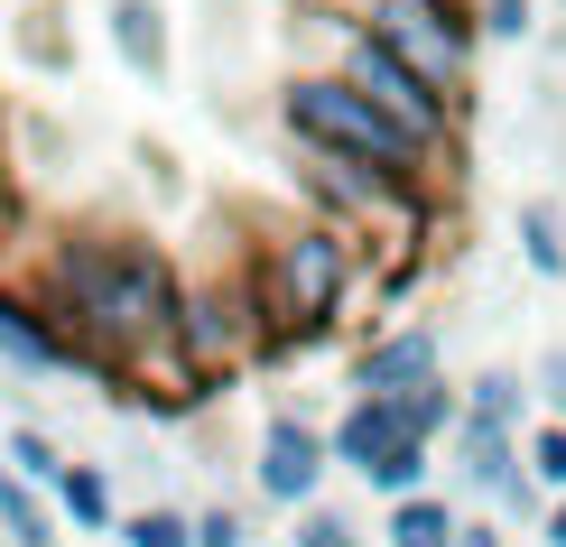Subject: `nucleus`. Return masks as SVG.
<instances>
[{"label": "nucleus", "instance_id": "obj_1", "mask_svg": "<svg viewBox=\"0 0 566 547\" xmlns=\"http://www.w3.org/2000/svg\"><path fill=\"white\" fill-rule=\"evenodd\" d=\"M177 297L168 251L130 232H75L46 270V325L103 362H149L158 344L177 353Z\"/></svg>", "mask_w": 566, "mask_h": 547}, {"label": "nucleus", "instance_id": "obj_2", "mask_svg": "<svg viewBox=\"0 0 566 547\" xmlns=\"http://www.w3.org/2000/svg\"><path fill=\"white\" fill-rule=\"evenodd\" d=\"M289 130L306 139V149L353 158V168H371V177H390V186L428 177V139H409L371 93H353L344 75H297L289 84Z\"/></svg>", "mask_w": 566, "mask_h": 547}, {"label": "nucleus", "instance_id": "obj_3", "mask_svg": "<svg viewBox=\"0 0 566 547\" xmlns=\"http://www.w3.org/2000/svg\"><path fill=\"white\" fill-rule=\"evenodd\" d=\"M344 270L353 260H344V242L325 223H289L261 251V278H251V288H261V316L279 335H325V316L344 306Z\"/></svg>", "mask_w": 566, "mask_h": 547}, {"label": "nucleus", "instance_id": "obj_4", "mask_svg": "<svg viewBox=\"0 0 566 547\" xmlns=\"http://www.w3.org/2000/svg\"><path fill=\"white\" fill-rule=\"evenodd\" d=\"M325 19H335V46H344V84H353V93H371V103H381L409 139H428V149H437V139L455 130V93H437L409 56H399V46L371 38L363 19H344V10H325Z\"/></svg>", "mask_w": 566, "mask_h": 547}, {"label": "nucleus", "instance_id": "obj_5", "mask_svg": "<svg viewBox=\"0 0 566 547\" xmlns=\"http://www.w3.org/2000/svg\"><path fill=\"white\" fill-rule=\"evenodd\" d=\"M261 288H214V278H205V288H186L177 297V362L186 371H223V362H242L251 344H261Z\"/></svg>", "mask_w": 566, "mask_h": 547}, {"label": "nucleus", "instance_id": "obj_6", "mask_svg": "<svg viewBox=\"0 0 566 547\" xmlns=\"http://www.w3.org/2000/svg\"><path fill=\"white\" fill-rule=\"evenodd\" d=\"M335 464H353L371 492H399V502H418V473H428V445L399 427L390 399H353L344 427H335Z\"/></svg>", "mask_w": 566, "mask_h": 547}, {"label": "nucleus", "instance_id": "obj_7", "mask_svg": "<svg viewBox=\"0 0 566 547\" xmlns=\"http://www.w3.org/2000/svg\"><path fill=\"white\" fill-rule=\"evenodd\" d=\"M363 29L381 38V46H399V56H409L437 93H446V84H464V19L446 10V0H371Z\"/></svg>", "mask_w": 566, "mask_h": 547}, {"label": "nucleus", "instance_id": "obj_8", "mask_svg": "<svg viewBox=\"0 0 566 547\" xmlns=\"http://www.w3.org/2000/svg\"><path fill=\"white\" fill-rule=\"evenodd\" d=\"M316 483H325V436L297 427V418H270V436H261V492H270V502H306Z\"/></svg>", "mask_w": 566, "mask_h": 547}, {"label": "nucleus", "instance_id": "obj_9", "mask_svg": "<svg viewBox=\"0 0 566 547\" xmlns=\"http://www.w3.org/2000/svg\"><path fill=\"white\" fill-rule=\"evenodd\" d=\"M428 380H437V335L428 325H409V335L363 353V399H409V390H428Z\"/></svg>", "mask_w": 566, "mask_h": 547}, {"label": "nucleus", "instance_id": "obj_10", "mask_svg": "<svg viewBox=\"0 0 566 547\" xmlns=\"http://www.w3.org/2000/svg\"><path fill=\"white\" fill-rule=\"evenodd\" d=\"M464 483H474V492H492L502 511H530V473L511 464V427H492V418H474V427H464Z\"/></svg>", "mask_w": 566, "mask_h": 547}, {"label": "nucleus", "instance_id": "obj_11", "mask_svg": "<svg viewBox=\"0 0 566 547\" xmlns=\"http://www.w3.org/2000/svg\"><path fill=\"white\" fill-rule=\"evenodd\" d=\"M0 362H10V371H65V362H75V344H65L56 325H38L29 306L0 288Z\"/></svg>", "mask_w": 566, "mask_h": 547}, {"label": "nucleus", "instance_id": "obj_12", "mask_svg": "<svg viewBox=\"0 0 566 547\" xmlns=\"http://www.w3.org/2000/svg\"><path fill=\"white\" fill-rule=\"evenodd\" d=\"M112 38H122V56L139 75H158L168 65V29H158V0H112Z\"/></svg>", "mask_w": 566, "mask_h": 547}, {"label": "nucleus", "instance_id": "obj_13", "mask_svg": "<svg viewBox=\"0 0 566 547\" xmlns=\"http://www.w3.org/2000/svg\"><path fill=\"white\" fill-rule=\"evenodd\" d=\"M390 547H464V529H455V511L437 492H418V502L390 511Z\"/></svg>", "mask_w": 566, "mask_h": 547}, {"label": "nucleus", "instance_id": "obj_14", "mask_svg": "<svg viewBox=\"0 0 566 547\" xmlns=\"http://www.w3.org/2000/svg\"><path fill=\"white\" fill-rule=\"evenodd\" d=\"M521 251H530L538 278L566 270V223H557V204H521Z\"/></svg>", "mask_w": 566, "mask_h": 547}, {"label": "nucleus", "instance_id": "obj_15", "mask_svg": "<svg viewBox=\"0 0 566 547\" xmlns=\"http://www.w3.org/2000/svg\"><path fill=\"white\" fill-rule=\"evenodd\" d=\"M0 529H10V547H46V519H38L29 483H19L10 464H0Z\"/></svg>", "mask_w": 566, "mask_h": 547}, {"label": "nucleus", "instance_id": "obj_16", "mask_svg": "<svg viewBox=\"0 0 566 547\" xmlns=\"http://www.w3.org/2000/svg\"><path fill=\"white\" fill-rule=\"evenodd\" d=\"M390 409H399V427H409L418 445H428L437 427H455V399H446V380H428V390H409V399H390Z\"/></svg>", "mask_w": 566, "mask_h": 547}, {"label": "nucleus", "instance_id": "obj_17", "mask_svg": "<svg viewBox=\"0 0 566 547\" xmlns=\"http://www.w3.org/2000/svg\"><path fill=\"white\" fill-rule=\"evenodd\" d=\"M10 473H19V483H65L75 464H56V445H46L38 427H19V436H10Z\"/></svg>", "mask_w": 566, "mask_h": 547}, {"label": "nucleus", "instance_id": "obj_18", "mask_svg": "<svg viewBox=\"0 0 566 547\" xmlns=\"http://www.w3.org/2000/svg\"><path fill=\"white\" fill-rule=\"evenodd\" d=\"M56 502L75 511L84 529H103V519H112V492H103V473H93V464H75V473H65V483H56Z\"/></svg>", "mask_w": 566, "mask_h": 547}, {"label": "nucleus", "instance_id": "obj_19", "mask_svg": "<svg viewBox=\"0 0 566 547\" xmlns=\"http://www.w3.org/2000/svg\"><path fill=\"white\" fill-rule=\"evenodd\" d=\"M122 547H196V519L186 511H139L122 529Z\"/></svg>", "mask_w": 566, "mask_h": 547}, {"label": "nucleus", "instance_id": "obj_20", "mask_svg": "<svg viewBox=\"0 0 566 547\" xmlns=\"http://www.w3.org/2000/svg\"><path fill=\"white\" fill-rule=\"evenodd\" d=\"M474 418L511 427V418H521V380H511V371H483V380H474Z\"/></svg>", "mask_w": 566, "mask_h": 547}, {"label": "nucleus", "instance_id": "obj_21", "mask_svg": "<svg viewBox=\"0 0 566 547\" xmlns=\"http://www.w3.org/2000/svg\"><path fill=\"white\" fill-rule=\"evenodd\" d=\"M530 464H538V483L566 492V427H538V436H530Z\"/></svg>", "mask_w": 566, "mask_h": 547}, {"label": "nucleus", "instance_id": "obj_22", "mask_svg": "<svg viewBox=\"0 0 566 547\" xmlns=\"http://www.w3.org/2000/svg\"><path fill=\"white\" fill-rule=\"evenodd\" d=\"M297 547H353V519H335V511H306V519H297Z\"/></svg>", "mask_w": 566, "mask_h": 547}, {"label": "nucleus", "instance_id": "obj_23", "mask_svg": "<svg viewBox=\"0 0 566 547\" xmlns=\"http://www.w3.org/2000/svg\"><path fill=\"white\" fill-rule=\"evenodd\" d=\"M196 547H242V519H232V511H205V519H196Z\"/></svg>", "mask_w": 566, "mask_h": 547}, {"label": "nucleus", "instance_id": "obj_24", "mask_svg": "<svg viewBox=\"0 0 566 547\" xmlns=\"http://www.w3.org/2000/svg\"><path fill=\"white\" fill-rule=\"evenodd\" d=\"M19 46H29V56H38V65H56V56H65V38H56V29H46V10L29 19V29H19Z\"/></svg>", "mask_w": 566, "mask_h": 547}, {"label": "nucleus", "instance_id": "obj_25", "mask_svg": "<svg viewBox=\"0 0 566 547\" xmlns=\"http://www.w3.org/2000/svg\"><path fill=\"white\" fill-rule=\"evenodd\" d=\"M483 29H492V38H521V29H530V0H492Z\"/></svg>", "mask_w": 566, "mask_h": 547}, {"label": "nucleus", "instance_id": "obj_26", "mask_svg": "<svg viewBox=\"0 0 566 547\" xmlns=\"http://www.w3.org/2000/svg\"><path fill=\"white\" fill-rule=\"evenodd\" d=\"M538 390L557 399V418H566V353H548V362H538Z\"/></svg>", "mask_w": 566, "mask_h": 547}, {"label": "nucleus", "instance_id": "obj_27", "mask_svg": "<svg viewBox=\"0 0 566 547\" xmlns=\"http://www.w3.org/2000/svg\"><path fill=\"white\" fill-rule=\"evenodd\" d=\"M548 547H566V502H557V511H548Z\"/></svg>", "mask_w": 566, "mask_h": 547}, {"label": "nucleus", "instance_id": "obj_28", "mask_svg": "<svg viewBox=\"0 0 566 547\" xmlns=\"http://www.w3.org/2000/svg\"><path fill=\"white\" fill-rule=\"evenodd\" d=\"M464 547H502V538H492V529H464Z\"/></svg>", "mask_w": 566, "mask_h": 547}, {"label": "nucleus", "instance_id": "obj_29", "mask_svg": "<svg viewBox=\"0 0 566 547\" xmlns=\"http://www.w3.org/2000/svg\"><path fill=\"white\" fill-rule=\"evenodd\" d=\"M0 204H10V177H0Z\"/></svg>", "mask_w": 566, "mask_h": 547}, {"label": "nucleus", "instance_id": "obj_30", "mask_svg": "<svg viewBox=\"0 0 566 547\" xmlns=\"http://www.w3.org/2000/svg\"><path fill=\"white\" fill-rule=\"evenodd\" d=\"M0 538H10V529H0Z\"/></svg>", "mask_w": 566, "mask_h": 547}]
</instances>
